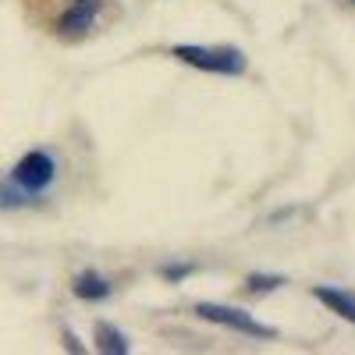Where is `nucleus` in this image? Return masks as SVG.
<instances>
[{
	"label": "nucleus",
	"instance_id": "nucleus-1",
	"mask_svg": "<svg viewBox=\"0 0 355 355\" xmlns=\"http://www.w3.org/2000/svg\"><path fill=\"white\" fill-rule=\"evenodd\" d=\"M182 64L210 71V75H242L245 71V53L239 46H196V43H182L171 50Z\"/></svg>",
	"mask_w": 355,
	"mask_h": 355
},
{
	"label": "nucleus",
	"instance_id": "nucleus-2",
	"mask_svg": "<svg viewBox=\"0 0 355 355\" xmlns=\"http://www.w3.org/2000/svg\"><path fill=\"white\" fill-rule=\"evenodd\" d=\"M196 316H199V320H210V323H217V327L239 331V334H245V338H263V341L277 338V331H274V327H266V323H259L252 313H245V309H234V306H220V302H199V306H196Z\"/></svg>",
	"mask_w": 355,
	"mask_h": 355
},
{
	"label": "nucleus",
	"instance_id": "nucleus-3",
	"mask_svg": "<svg viewBox=\"0 0 355 355\" xmlns=\"http://www.w3.org/2000/svg\"><path fill=\"white\" fill-rule=\"evenodd\" d=\"M53 174H57V164H53V157L43 153V150L25 153V157L15 164V171H11L15 185L25 189V192H43V189H50Z\"/></svg>",
	"mask_w": 355,
	"mask_h": 355
},
{
	"label": "nucleus",
	"instance_id": "nucleus-4",
	"mask_svg": "<svg viewBox=\"0 0 355 355\" xmlns=\"http://www.w3.org/2000/svg\"><path fill=\"white\" fill-rule=\"evenodd\" d=\"M313 295L331 313H338L341 320L355 323V291H345V288H334V284H320V288H313Z\"/></svg>",
	"mask_w": 355,
	"mask_h": 355
},
{
	"label": "nucleus",
	"instance_id": "nucleus-5",
	"mask_svg": "<svg viewBox=\"0 0 355 355\" xmlns=\"http://www.w3.org/2000/svg\"><path fill=\"white\" fill-rule=\"evenodd\" d=\"M110 291H114L110 281L103 274H96V270H85V274L75 277V295L85 299V302H103V299H110Z\"/></svg>",
	"mask_w": 355,
	"mask_h": 355
},
{
	"label": "nucleus",
	"instance_id": "nucleus-6",
	"mask_svg": "<svg viewBox=\"0 0 355 355\" xmlns=\"http://www.w3.org/2000/svg\"><path fill=\"white\" fill-rule=\"evenodd\" d=\"M93 338H96V348L100 352H107V355H128V338L117 331V327H110L107 320H100L96 323V331H93Z\"/></svg>",
	"mask_w": 355,
	"mask_h": 355
},
{
	"label": "nucleus",
	"instance_id": "nucleus-7",
	"mask_svg": "<svg viewBox=\"0 0 355 355\" xmlns=\"http://www.w3.org/2000/svg\"><path fill=\"white\" fill-rule=\"evenodd\" d=\"M96 18V0H78V4L61 18V28L64 33H82V28H89Z\"/></svg>",
	"mask_w": 355,
	"mask_h": 355
},
{
	"label": "nucleus",
	"instance_id": "nucleus-8",
	"mask_svg": "<svg viewBox=\"0 0 355 355\" xmlns=\"http://www.w3.org/2000/svg\"><path fill=\"white\" fill-rule=\"evenodd\" d=\"M281 284H284L281 274H252V277L245 281V288H249L252 295H256V291H259V295H263V291H274V288H281Z\"/></svg>",
	"mask_w": 355,
	"mask_h": 355
},
{
	"label": "nucleus",
	"instance_id": "nucleus-9",
	"mask_svg": "<svg viewBox=\"0 0 355 355\" xmlns=\"http://www.w3.org/2000/svg\"><path fill=\"white\" fill-rule=\"evenodd\" d=\"M160 274H164L167 281H185V277L192 274V263H178V266H160Z\"/></svg>",
	"mask_w": 355,
	"mask_h": 355
}]
</instances>
